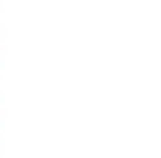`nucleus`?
I'll use <instances>...</instances> for the list:
<instances>
[]
</instances>
